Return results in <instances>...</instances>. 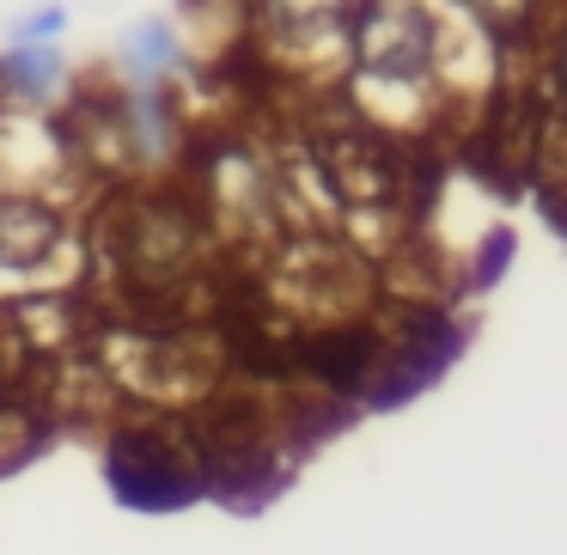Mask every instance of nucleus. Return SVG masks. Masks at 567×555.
Listing matches in <instances>:
<instances>
[{
	"label": "nucleus",
	"mask_w": 567,
	"mask_h": 555,
	"mask_svg": "<svg viewBox=\"0 0 567 555\" xmlns=\"http://www.w3.org/2000/svg\"><path fill=\"white\" fill-rule=\"evenodd\" d=\"M513 263H518V233H513V226H488L482 245H476V257H470V275H464L470 294H494Z\"/></svg>",
	"instance_id": "7"
},
{
	"label": "nucleus",
	"mask_w": 567,
	"mask_h": 555,
	"mask_svg": "<svg viewBox=\"0 0 567 555\" xmlns=\"http://www.w3.org/2000/svg\"><path fill=\"white\" fill-rule=\"evenodd\" d=\"M464 342L470 336L457 318H445V311H415V318L391 336V348H379V360H372L367 391H360L367 409L372 415H391V409L415 403L421 391H433V384L457 367Z\"/></svg>",
	"instance_id": "2"
},
{
	"label": "nucleus",
	"mask_w": 567,
	"mask_h": 555,
	"mask_svg": "<svg viewBox=\"0 0 567 555\" xmlns=\"http://www.w3.org/2000/svg\"><path fill=\"white\" fill-rule=\"evenodd\" d=\"M379 330H318L299 342V360L311 367V379L323 384L330 397H354L367 391V372L379 360Z\"/></svg>",
	"instance_id": "3"
},
{
	"label": "nucleus",
	"mask_w": 567,
	"mask_h": 555,
	"mask_svg": "<svg viewBox=\"0 0 567 555\" xmlns=\"http://www.w3.org/2000/svg\"><path fill=\"white\" fill-rule=\"evenodd\" d=\"M68 31V13L62 7H38V13L13 19V31H7V43H55Z\"/></svg>",
	"instance_id": "8"
},
{
	"label": "nucleus",
	"mask_w": 567,
	"mask_h": 555,
	"mask_svg": "<svg viewBox=\"0 0 567 555\" xmlns=\"http://www.w3.org/2000/svg\"><path fill=\"white\" fill-rule=\"evenodd\" d=\"M104 476L111 494L128 513H184L189 501H202V464L189 445H177V433L159 428H123L104 452Z\"/></svg>",
	"instance_id": "1"
},
{
	"label": "nucleus",
	"mask_w": 567,
	"mask_h": 555,
	"mask_svg": "<svg viewBox=\"0 0 567 555\" xmlns=\"http://www.w3.org/2000/svg\"><path fill=\"white\" fill-rule=\"evenodd\" d=\"M62 50L55 43H7L0 55V92H13V99H43V92L62 80Z\"/></svg>",
	"instance_id": "6"
},
{
	"label": "nucleus",
	"mask_w": 567,
	"mask_h": 555,
	"mask_svg": "<svg viewBox=\"0 0 567 555\" xmlns=\"http://www.w3.org/2000/svg\"><path fill=\"white\" fill-rule=\"evenodd\" d=\"M62 245V226L38 202L0 196V275H38Z\"/></svg>",
	"instance_id": "4"
},
{
	"label": "nucleus",
	"mask_w": 567,
	"mask_h": 555,
	"mask_svg": "<svg viewBox=\"0 0 567 555\" xmlns=\"http://www.w3.org/2000/svg\"><path fill=\"white\" fill-rule=\"evenodd\" d=\"M116 62H123L128 80L153 86L159 74H172V68H177V31L165 25V19H135V25L116 38Z\"/></svg>",
	"instance_id": "5"
}]
</instances>
